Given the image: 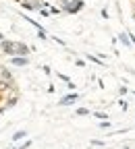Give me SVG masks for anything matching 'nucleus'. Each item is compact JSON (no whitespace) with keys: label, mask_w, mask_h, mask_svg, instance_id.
<instances>
[{"label":"nucleus","mask_w":135,"mask_h":149,"mask_svg":"<svg viewBox=\"0 0 135 149\" xmlns=\"http://www.w3.org/2000/svg\"><path fill=\"white\" fill-rule=\"evenodd\" d=\"M63 6H65V10H67V13L75 15V13H79V10L83 8V0H73V2L65 0V2H63Z\"/></svg>","instance_id":"f257e3e1"},{"label":"nucleus","mask_w":135,"mask_h":149,"mask_svg":"<svg viewBox=\"0 0 135 149\" xmlns=\"http://www.w3.org/2000/svg\"><path fill=\"white\" fill-rule=\"evenodd\" d=\"M77 100H79V93H69V95L60 97V106H69V104H73Z\"/></svg>","instance_id":"f03ea898"},{"label":"nucleus","mask_w":135,"mask_h":149,"mask_svg":"<svg viewBox=\"0 0 135 149\" xmlns=\"http://www.w3.org/2000/svg\"><path fill=\"white\" fill-rule=\"evenodd\" d=\"M13 64H17V66H27L29 60L25 58V56H15V58H13Z\"/></svg>","instance_id":"7ed1b4c3"},{"label":"nucleus","mask_w":135,"mask_h":149,"mask_svg":"<svg viewBox=\"0 0 135 149\" xmlns=\"http://www.w3.org/2000/svg\"><path fill=\"white\" fill-rule=\"evenodd\" d=\"M2 50H4L6 54H15V52H17V46H13V42H4V44H2Z\"/></svg>","instance_id":"20e7f679"},{"label":"nucleus","mask_w":135,"mask_h":149,"mask_svg":"<svg viewBox=\"0 0 135 149\" xmlns=\"http://www.w3.org/2000/svg\"><path fill=\"white\" fill-rule=\"evenodd\" d=\"M17 52H19V54H23V56H25V54L29 52V48H27L25 44H17Z\"/></svg>","instance_id":"39448f33"},{"label":"nucleus","mask_w":135,"mask_h":149,"mask_svg":"<svg viewBox=\"0 0 135 149\" xmlns=\"http://www.w3.org/2000/svg\"><path fill=\"white\" fill-rule=\"evenodd\" d=\"M119 42H121V44H125V46H131V44H129V35H127V33H121V35H119Z\"/></svg>","instance_id":"423d86ee"},{"label":"nucleus","mask_w":135,"mask_h":149,"mask_svg":"<svg viewBox=\"0 0 135 149\" xmlns=\"http://www.w3.org/2000/svg\"><path fill=\"white\" fill-rule=\"evenodd\" d=\"M2 79H6V81H11V79H13V74H11L6 68H2Z\"/></svg>","instance_id":"0eeeda50"},{"label":"nucleus","mask_w":135,"mask_h":149,"mask_svg":"<svg viewBox=\"0 0 135 149\" xmlns=\"http://www.w3.org/2000/svg\"><path fill=\"white\" fill-rule=\"evenodd\" d=\"M23 137H25V130H19V133H15V137H13V139H15V141H19V139H23Z\"/></svg>","instance_id":"6e6552de"},{"label":"nucleus","mask_w":135,"mask_h":149,"mask_svg":"<svg viewBox=\"0 0 135 149\" xmlns=\"http://www.w3.org/2000/svg\"><path fill=\"white\" fill-rule=\"evenodd\" d=\"M77 114H79V116H85V114H89V110H87V108H79V110H77Z\"/></svg>","instance_id":"1a4fd4ad"},{"label":"nucleus","mask_w":135,"mask_h":149,"mask_svg":"<svg viewBox=\"0 0 135 149\" xmlns=\"http://www.w3.org/2000/svg\"><path fill=\"white\" fill-rule=\"evenodd\" d=\"M89 60H94V62H96V64H104V62H102V60H98V58H96V56H89Z\"/></svg>","instance_id":"9d476101"},{"label":"nucleus","mask_w":135,"mask_h":149,"mask_svg":"<svg viewBox=\"0 0 135 149\" xmlns=\"http://www.w3.org/2000/svg\"><path fill=\"white\" fill-rule=\"evenodd\" d=\"M108 126H110V122H108V120H106V122H102V124H100V128H104V130H106V128H108Z\"/></svg>","instance_id":"9b49d317"},{"label":"nucleus","mask_w":135,"mask_h":149,"mask_svg":"<svg viewBox=\"0 0 135 149\" xmlns=\"http://www.w3.org/2000/svg\"><path fill=\"white\" fill-rule=\"evenodd\" d=\"M0 40H2V35H0Z\"/></svg>","instance_id":"f8f14e48"},{"label":"nucleus","mask_w":135,"mask_h":149,"mask_svg":"<svg viewBox=\"0 0 135 149\" xmlns=\"http://www.w3.org/2000/svg\"><path fill=\"white\" fill-rule=\"evenodd\" d=\"M133 19H135V17H133Z\"/></svg>","instance_id":"ddd939ff"}]
</instances>
